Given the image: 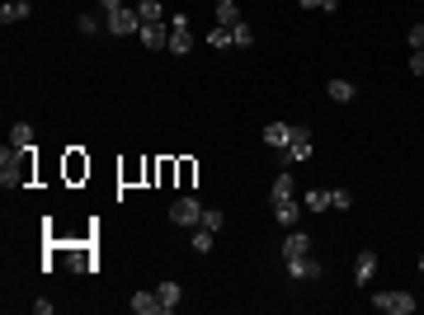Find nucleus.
<instances>
[{
  "mask_svg": "<svg viewBox=\"0 0 424 315\" xmlns=\"http://www.w3.org/2000/svg\"><path fill=\"white\" fill-rule=\"evenodd\" d=\"M288 277H297V282H302V277H311V282H316V277H320V263L311 259V254H306V259H292V263H288Z\"/></svg>",
  "mask_w": 424,
  "mask_h": 315,
  "instance_id": "ddd939ff",
  "label": "nucleus"
},
{
  "mask_svg": "<svg viewBox=\"0 0 424 315\" xmlns=\"http://www.w3.org/2000/svg\"><path fill=\"white\" fill-rule=\"evenodd\" d=\"M203 231H212V236H217V231H222V226H226V212L222 207H203Z\"/></svg>",
  "mask_w": 424,
  "mask_h": 315,
  "instance_id": "4be33fe9",
  "label": "nucleus"
},
{
  "mask_svg": "<svg viewBox=\"0 0 424 315\" xmlns=\"http://www.w3.org/2000/svg\"><path fill=\"white\" fill-rule=\"evenodd\" d=\"M108 33H113V38L142 33V14H137V10H128V5H123V10H113V14H108Z\"/></svg>",
  "mask_w": 424,
  "mask_h": 315,
  "instance_id": "39448f33",
  "label": "nucleus"
},
{
  "mask_svg": "<svg viewBox=\"0 0 424 315\" xmlns=\"http://www.w3.org/2000/svg\"><path fill=\"white\" fill-rule=\"evenodd\" d=\"M306 254H311V240H306L302 231H288V240H283V263L306 259Z\"/></svg>",
  "mask_w": 424,
  "mask_h": 315,
  "instance_id": "6e6552de",
  "label": "nucleus"
},
{
  "mask_svg": "<svg viewBox=\"0 0 424 315\" xmlns=\"http://www.w3.org/2000/svg\"><path fill=\"white\" fill-rule=\"evenodd\" d=\"M137 14H142V24H165V14H160V0H142V5H137Z\"/></svg>",
  "mask_w": 424,
  "mask_h": 315,
  "instance_id": "5701e85b",
  "label": "nucleus"
},
{
  "mask_svg": "<svg viewBox=\"0 0 424 315\" xmlns=\"http://www.w3.org/2000/svg\"><path fill=\"white\" fill-rule=\"evenodd\" d=\"M170 222H174V226H199V222H203L199 197H174V202H170Z\"/></svg>",
  "mask_w": 424,
  "mask_h": 315,
  "instance_id": "423d86ee",
  "label": "nucleus"
},
{
  "mask_svg": "<svg viewBox=\"0 0 424 315\" xmlns=\"http://www.w3.org/2000/svg\"><path fill=\"white\" fill-rule=\"evenodd\" d=\"M411 76H424V52H415V57H411Z\"/></svg>",
  "mask_w": 424,
  "mask_h": 315,
  "instance_id": "c756f323",
  "label": "nucleus"
},
{
  "mask_svg": "<svg viewBox=\"0 0 424 315\" xmlns=\"http://www.w3.org/2000/svg\"><path fill=\"white\" fill-rule=\"evenodd\" d=\"M189 47H194V28H189V19H184V14H170V47H165V52L184 57Z\"/></svg>",
  "mask_w": 424,
  "mask_h": 315,
  "instance_id": "20e7f679",
  "label": "nucleus"
},
{
  "mask_svg": "<svg viewBox=\"0 0 424 315\" xmlns=\"http://www.w3.org/2000/svg\"><path fill=\"white\" fill-rule=\"evenodd\" d=\"M372 273H377V250H363V254H358V263H354V282H358V287H368Z\"/></svg>",
  "mask_w": 424,
  "mask_h": 315,
  "instance_id": "9b49d317",
  "label": "nucleus"
},
{
  "mask_svg": "<svg viewBox=\"0 0 424 315\" xmlns=\"http://www.w3.org/2000/svg\"><path fill=\"white\" fill-rule=\"evenodd\" d=\"M325 94H330L335 104H349V99H354V80H330V85H325Z\"/></svg>",
  "mask_w": 424,
  "mask_h": 315,
  "instance_id": "412c9836",
  "label": "nucleus"
},
{
  "mask_svg": "<svg viewBox=\"0 0 424 315\" xmlns=\"http://www.w3.org/2000/svg\"><path fill=\"white\" fill-rule=\"evenodd\" d=\"M302 202H297V197H288V202H274V217H279V226H297L302 222Z\"/></svg>",
  "mask_w": 424,
  "mask_h": 315,
  "instance_id": "f8f14e48",
  "label": "nucleus"
},
{
  "mask_svg": "<svg viewBox=\"0 0 424 315\" xmlns=\"http://www.w3.org/2000/svg\"><path fill=\"white\" fill-rule=\"evenodd\" d=\"M156 297H160V311H174V306L184 302V287H179V282H160Z\"/></svg>",
  "mask_w": 424,
  "mask_h": 315,
  "instance_id": "dca6fc26",
  "label": "nucleus"
},
{
  "mask_svg": "<svg viewBox=\"0 0 424 315\" xmlns=\"http://www.w3.org/2000/svg\"><path fill=\"white\" fill-rule=\"evenodd\" d=\"M302 207H306V212H325V207H330V188H306Z\"/></svg>",
  "mask_w": 424,
  "mask_h": 315,
  "instance_id": "6ab92c4d",
  "label": "nucleus"
},
{
  "mask_svg": "<svg viewBox=\"0 0 424 315\" xmlns=\"http://www.w3.org/2000/svg\"><path fill=\"white\" fill-rule=\"evenodd\" d=\"M406 42H411L415 52H424V24H415V28H411V33H406Z\"/></svg>",
  "mask_w": 424,
  "mask_h": 315,
  "instance_id": "c85d7f7f",
  "label": "nucleus"
},
{
  "mask_svg": "<svg viewBox=\"0 0 424 315\" xmlns=\"http://www.w3.org/2000/svg\"><path fill=\"white\" fill-rule=\"evenodd\" d=\"M217 24H222V28H236V24H240L236 0H217Z\"/></svg>",
  "mask_w": 424,
  "mask_h": 315,
  "instance_id": "aec40b11",
  "label": "nucleus"
},
{
  "mask_svg": "<svg viewBox=\"0 0 424 315\" xmlns=\"http://www.w3.org/2000/svg\"><path fill=\"white\" fill-rule=\"evenodd\" d=\"M250 42H255V28L245 24V19H240V24L231 28V47H250Z\"/></svg>",
  "mask_w": 424,
  "mask_h": 315,
  "instance_id": "b1692460",
  "label": "nucleus"
},
{
  "mask_svg": "<svg viewBox=\"0 0 424 315\" xmlns=\"http://www.w3.org/2000/svg\"><path fill=\"white\" fill-rule=\"evenodd\" d=\"M99 10H104V14H113V10H123V0H99Z\"/></svg>",
  "mask_w": 424,
  "mask_h": 315,
  "instance_id": "7c9ffc66",
  "label": "nucleus"
},
{
  "mask_svg": "<svg viewBox=\"0 0 424 315\" xmlns=\"http://www.w3.org/2000/svg\"><path fill=\"white\" fill-rule=\"evenodd\" d=\"M372 306H377L382 315H415V306H420V302H415L411 292H377Z\"/></svg>",
  "mask_w": 424,
  "mask_h": 315,
  "instance_id": "7ed1b4c3",
  "label": "nucleus"
},
{
  "mask_svg": "<svg viewBox=\"0 0 424 315\" xmlns=\"http://www.w3.org/2000/svg\"><path fill=\"white\" fill-rule=\"evenodd\" d=\"M260 137H264V146H274V151H283V146L292 142V122H269V127L260 132Z\"/></svg>",
  "mask_w": 424,
  "mask_h": 315,
  "instance_id": "1a4fd4ad",
  "label": "nucleus"
},
{
  "mask_svg": "<svg viewBox=\"0 0 424 315\" xmlns=\"http://www.w3.org/2000/svg\"><path fill=\"white\" fill-rule=\"evenodd\" d=\"M302 10H325V14H335L340 10V0H297Z\"/></svg>",
  "mask_w": 424,
  "mask_h": 315,
  "instance_id": "a878e982",
  "label": "nucleus"
},
{
  "mask_svg": "<svg viewBox=\"0 0 424 315\" xmlns=\"http://www.w3.org/2000/svg\"><path fill=\"white\" fill-rule=\"evenodd\" d=\"M10 146L33 151V122H14V127H10Z\"/></svg>",
  "mask_w": 424,
  "mask_h": 315,
  "instance_id": "a211bd4d",
  "label": "nucleus"
},
{
  "mask_svg": "<svg viewBox=\"0 0 424 315\" xmlns=\"http://www.w3.org/2000/svg\"><path fill=\"white\" fill-rule=\"evenodd\" d=\"M28 151H19V146H5V151H0V184L5 188H14V184H24L28 179Z\"/></svg>",
  "mask_w": 424,
  "mask_h": 315,
  "instance_id": "f257e3e1",
  "label": "nucleus"
},
{
  "mask_svg": "<svg viewBox=\"0 0 424 315\" xmlns=\"http://www.w3.org/2000/svg\"><path fill=\"white\" fill-rule=\"evenodd\" d=\"M133 311H137V315H156V311H160L156 287H151V292H133Z\"/></svg>",
  "mask_w": 424,
  "mask_h": 315,
  "instance_id": "f3484780",
  "label": "nucleus"
},
{
  "mask_svg": "<svg viewBox=\"0 0 424 315\" xmlns=\"http://www.w3.org/2000/svg\"><path fill=\"white\" fill-rule=\"evenodd\" d=\"M76 28L85 33V38H94V33H108V14H94V10H85L76 19Z\"/></svg>",
  "mask_w": 424,
  "mask_h": 315,
  "instance_id": "9d476101",
  "label": "nucleus"
},
{
  "mask_svg": "<svg viewBox=\"0 0 424 315\" xmlns=\"http://www.w3.org/2000/svg\"><path fill=\"white\" fill-rule=\"evenodd\" d=\"M142 47H151V52H160V47H170V19L165 24H142Z\"/></svg>",
  "mask_w": 424,
  "mask_h": 315,
  "instance_id": "0eeeda50",
  "label": "nucleus"
},
{
  "mask_svg": "<svg viewBox=\"0 0 424 315\" xmlns=\"http://www.w3.org/2000/svg\"><path fill=\"white\" fill-rule=\"evenodd\" d=\"M208 42H212V47H231V28H222V24H217V28L208 33Z\"/></svg>",
  "mask_w": 424,
  "mask_h": 315,
  "instance_id": "bb28decb",
  "label": "nucleus"
},
{
  "mask_svg": "<svg viewBox=\"0 0 424 315\" xmlns=\"http://www.w3.org/2000/svg\"><path fill=\"white\" fill-rule=\"evenodd\" d=\"M28 10H33L28 0H5L0 5V24H19V19H28Z\"/></svg>",
  "mask_w": 424,
  "mask_h": 315,
  "instance_id": "4468645a",
  "label": "nucleus"
},
{
  "mask_svg": "<svg viewBox=\"0 0 424 315\" xmlns=\"http://www.w3.org/2000/svg\"><path fill=\"white\" fill-rule=\"evenodd\" d=\"M212 240H217V236L199 226V231H194V254H208V250H212Z\"/></svg>",
  "mask_w": 424,
  "mask_h": 315,
  "instance_id": "393cba45",
  "label": "nucleus"
},
{
  "mask_svg": "<svg viewBox=\"0 0 424 315\" xmlns=\"http://www.w3.org/2000/svg\"><path fill=\"white\" fill-rule=\"evenodd\" d=\"M288 197H297V179L283 170L279 179H274V193H269V202H288Z\"/></svg>",
  "mask_w": 424,
  "mask_h": 315,
  "instance_id": "2eb2a0df",
  "label": "nucleus"
},
{
  "mask_svg": "<svg viewBox=\"0 0 424 315\" xmlns=\"http://www.w3.org/2000/svg\"><path fill=\"white\" fill-rule=\"evenodd\" d=\"M349 202H354V197H349V188H330V207L349 212Z\"/></svg>",
  "mask_w": 424,
  "mask_h": 315,
  "instance_id": "cd10ccee",
  "label": "nucleus"
},
{
  "mask_svg": "<svg viewBox=\"0 0 424 315\" xmlns=\"http://www.w3.org/2000/svg\"><path fill=\"white\" fill-rule=\"evenodd\" d=\"M420 273H424V254H420Z\"/></svg>",
  "mask_w": 424,
  "mask_h": 315,
  "instance_id": "2f4dec72",
  "label": "nucleus"
},
{
  "mask_svg": "<svg viewBox=\"0 0 424 315\" xmlns=\"http://www.w3.org/2000/svg\"><path fill=\"white\" fill-rule=\"evenodd\" d=\"M279 156V165L288 170V165H302V160H311V132L302 127V122H292V142L283 146V151H274Z\"/></svg>",
  "mask_w": 424,
  "mask_h": 315,
  "instance_id": "f03ea898",
  "label": "nucleus"
}]
</instances>
